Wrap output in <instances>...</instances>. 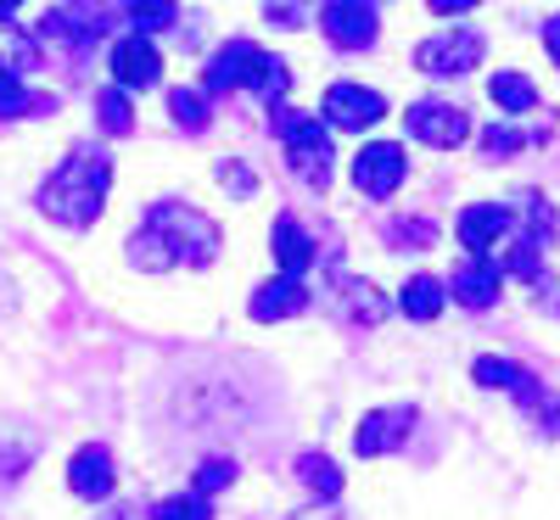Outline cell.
<instances>
[{
	"instance_id": "12",
	"label": "cell",
	"mask_w": 560,
	"mask_h": 520,
	"mask_svg": "<svg viewBox=\"0 0 560 520\" xmlns=\"http://www.w3.org/2000/svg\"><path fill=\"white\" fill-rule=\"evenodd\" d=\"M510 224H516V213L510 208H493V202H477V208H465L454 235H459V247L471 252V258H493V247L510 235Z\"/></svg>"
},
{
	"instance_id": "19",
	"label": "cell",
	"mask_w": 560,
	"mask_h": 520,
	"mask_svg": "<svg viewBox=\"0 0 560 520\" xmlns=\"http://www.w3.org/2000/svg\"><path fill=\"white\" fill-rule=\"evenodd\" d=\"M337 308H342V319H359V324L387 319V297L370 286V280H337Z\"/></svg>"
},
{
	"instance_id": "14",
	"label": "cell",
	"mask_w": 560,
	"mask_h": 520,
	"mask_svg": "<svg viewBox=\"0 0 560 520\" xmlns=\"http://www.w3.org/2000/svg\"><path fill=\"white\" fill-rule=\"evenodd\" d=\"M158 73H163V57H158V45L152 39H140V34H124L118 45H113V84L124 90H147V84H158Z\"/></svg>"
},
{
	"instance_id": "11",
	"label": "cell",
	"mask_w": 560,
	"mask_h": 520,
	"mask_svg": "<svg viewBox=\"0 0 560 520\" xmlns=\"http://www.w3.org/2000/svg\"><path fill=\"white\" fill-rule=\"evenodd\" d=\"M319 28L331 45H342V51H364V45H376V7L331 0V7H319Z\"/></svg>"
},
{
	"instance_id": "7",
	"label": "cell",
	"mask_w": 560,
	"mask_h": 520,
	"mask_svg": "<svg viewBox=\"0 0 560 520\" xmlns=\"http://www.w3.org/2000/svg\"><path fill=\"white\" fill-rule=\"evenodd\" d=\"M415 432V409L409 403H387V409H370L359 419V432H353V453L359 459H382L393 448H404Z\"/></svg>"
},
{
	"instance_id": "27",
	"label": "cell",
	"mask_w": 560,
	"mask_h": 520,
	"mask_svg": "<svg viewBox=\"0 0 560 520\" xmlns=\"http://www.w3.org/2000/svg\"><path fill=\"white\" fill-rule=\"evenodd\" d=\"M129 23H135L140 39H152V28H168V23H174V7H168V0H135Z\"/></svg>"
},
{
	"instance_id": "22",
	"label": "cell",
	"mask_w": 560,
	"mask_h": 520,
	"mask_svg": "<svg viewBox=\"0 0 560 520\" xmlns=\"http://www.w3.org/2000/svg\"><path fill=\"white\" fill-rule=\"evenodd\" d=\"M247 90H258V96L269 102V113L280 107V102H287V90H292V73H287V62H280V57H258V68H253V79H247Z\"/></svg>"
},
{
	"instance_id": "32",
	"label": "cell",
	"mask_w": 560,
	"mask_h": 520,
	"mask_svg": "<svg viewBox=\"0 0 560 520\" xmlns=\"http://www.w3.org/2000/svg\"><path fill=\"white\" fill-rule=\"evenodd\" d=\"M393 241H415V247H427L432 241V224H387Z\"/></svg>"
},
{
	"instance_id": "31",
	"label": "cell",
	"mask_w": 560,
	"mask_h": 520,
	"mask_svg": "<svg viewBox=\"0 0 560 520\" xmlns=\"http://www.w3.org/2000/svg\"><path fill=\"white\" fill-rule=\"evenodd\" d=\"M516 146H522L516 129H504V123H488V129H482V152H488V157H510Z\"/></svg>"
},
{
	"instance_id": "36",
	"label": "cell",
	"mask_w": 560,
	"mask_h": 520,
	"mask_svg": "<svg viewBox=\"0 0 560 520\" xmlns=\"http://www.w3.org/2000/svg\"><path fill=\"white\" fill-rule=\"evenodd\" d=\"M107 520H129V515H107Z\"/></svg>"
},
{
	"instance_id": "28",
	"label": "cell",
	"mask_w": 560,
	"mask_h": 520,
	"mask_svg": "<svg viewBox=\"0 0 560 520\" xmlns=\"http://www.w3.org/2000/svg\"><path fill=\"white\" fill-rule=\"evenodd\" d=\"M152 520H213V504L197 498V493H185V498H163L152 509Z\"/></svg>"
},
{
	"instance_id": "35",
	"label": "cell",
	"mask_w": 560,
	"mask_h": 520,
	"mask_svg": "<svg viewBox=\"0 0 560 520\" xmlns=\"http://www.w3.org/2000/svg\"><path fill=\"white\" fill-rule=\"evenodd\" d=\"M432 12L438 17H459V12H471V0H432Z\"/></svg>"
},
{
	"instance_id": "8",
	"label": "cell",
	"mask_w": 560,
	"mask_h": 520,
	"mask_svg": "<svg viewBox=\"0 0 560 520\" xmlns=\"http://www.w3.org/2000/svg\"><path fill=\"white\" fill-rule=\"evenodd\" d=\"M387 118V102L376 96V90H364V84H331L325 90V107H319V123H331V129H370V123H382Z\"/></svg>"
},
{
	"instance_id": "5",
	"label": "cell",
	"mask_w": 560,
	"mask_h": 520,
	"mask_svg": "<svg viewBox=\"0 0 560 520\" xmlns=\"http://www.w3.org/2000/svg\"><path fill=\"white\" fill-rule=\"evenodd\" d=\"M471 375H477V387H488V392H510L522 409H533V414H544V419H555V414H560V398H555V392H538L533 369L510 364V358H477V364H471Z\"/></svg>"
},
{
	"instance_id": "23",
	"label": "cell",
	"mask_w": 560,
	"mask_h": 520,
	"mask_svg": "<svg viewBox=\"0 0 560 520\" xmlns=\"http://www.w3.org/2000/svg\"><path fill=\"white\" fill-rule=\"evenodd\" d=\"M168 113H174V129H185V134H202L208 129V96H202V90H191V84L168 90Z\"/></svg>"
},
{
	"instance_id": "4",
	"label": "cell",
	"mask_w": 560,
	"mask_h": 520,
	"mask_svg": "<svg viewBox=\"0 0 560 520\" xmlns=\"http://www.w3.org/2000/svg\"><path fill=\"white\" fill-rule=\"evenodd\" d=\"M477 62H482V34L477 28H443L432 39H420V51H415V68L427 79H459Z\"/></svg>"
},
{
	"instance_id": "20",
	"label": "cell",
	"mask_w": 560,
	"mask_h": 520,
	"mask_svg": "<svg viewBox=\"0 0 560 520\" xmlns=\"http://www.w3.org/2000/svg\"><path fill=\"white\" fill-rule=\"evenodd\" d=\"M298 482H303L314 498H325V504L342 498V470H337V459H325V453H303V459H298Z\"/></svg>"
},
{
	"instance_id": "34",
	"label": "cell",
	"mask_w": 560,
	"mask_h": 520,
	"mask_svg": "<svg viewBox=\"0 0 560 520\" xmlns=\"http://www.w3.org/2000/svg\"><path fill=\"white\" fill-rule=\"evenodd\" d=\"M544 45H549V57H555V68H560V12L544 23Z\"/></svg>"
},
{
	"instance_id": "25",
	"label": "cell",
	"mask_w": 560,
	"mask_h": 520,
	"mask_svg": "<svg viewBox=\"0 0 560 520\" xmlns=\"http://www.w3.org/2000/svg\"><path fill=\"white\" fill-rule=\"evenodd\" d=\"M488 90H493V102H499L504 113H533V107H538V90H533L522 73H493Z\"/></svg>"
},
{
	"instance_id": "17",
	"label": "cell",
	"mask_w": 560,
	"mask_h": 520,
	"mask_svg": "<svg viewBox=\"0 0 560 520\" xmlns=\"http://www.w3.org/2000/svg\"><path fill=\"white\" fill-rule=\"evenodd\" d=\"M68 487H73L79 498H90V504L113 498V453H107L102 442L79 448V453H73V464H68Z\"/></svg>"
},
{
	"instance_id": "1",
	"label": "cell",
	"mask_w": 560,
	"mask_h": 520,
	"mask_svg": "<svg viewBox=\"0 0 560 520\" xmlns=\"http://www.w3.org/2000/svg\"><path fill=\"white\" fill-rule=\"evenodd\" d=\"M219 224L208 213H197L191 202H152L147 218H140V229L129 235V263L135 269H147V274H163L174 263H213L219 252Z\"/></svg>"
},
{
	"instance_id": "10",
	"label": "cell",
	"mask_w": 560,
	"mask_h": 520,
	"mask_svg": "<svg viewBox=\"0 0 560 520\" xmlns=\"http://www.w3.org/2000/svg\"><path fill=\"white\" fill-rule=\"evenodd\" d=\"M45 45H57V51L68 57H84V51H96V39H102V12H90V7H51L39 23Z\"/></svg>"
},
{
	"instance_id": "30",
	"label": "cell",
	"mask_w": 560,
	"mask_h": 520,
	"mask_svg": "<svg viewBox=\"0 0 560 520\" xmlns=\"http://www.w3.org/2000/svg\"><path fill=\"white\" fill-rule=\"evenodd\" d=\"M219 185H224L230 197H253V191H258V179H253V174H247V163H236V157L219 163Z\"/></svg>"
},
{
	"instance_id": "26",
	"label": "cell",
	"mask_w": 560,
	"mask_h": 520,
	"mask_svg": "<svg viewBox=\"0 0 560 520\" xmlns=\"http://www.w3.org/2000/svg\"><path fill=\"white\" fill-rule=\"evenodd\" d=\"M96 113H102V129L107 134H129L135 129V107H129V96H124L118 84H107L102 96H96Z\"/></svg>"
},
{
	"instance_id": "24",
	"label": "cell",
	"mask_w": 560,
	"mask_h": 520,
	"mask_svg": "<svg viewBox=\"0 0 560 520\" xmlns=\"http://www.w3.org/2000/svg\"><path fill=\"white\" fill-rule=\"evenodd\" d=\"M39 107H51L39 90H28L18 73H0V118H23V113H39Z\"/></svg>"
},
{
	"instance_id": "21",
	"label": "cell",
	"mask_w": 560,
	"mask_h": 520,
	"mask_svg": "<svg viewBox=\"0 0 560 520\" xmlns=\"http://www.w3.org/2000/svg\"><path fill=\"white\" fill-rule=\"evenodd\" d=\"M398 303H404V314H409V319H438V314H443V303H448V286H443L438 274H415L409 286H404V297H398Z\"/></svg>"
},
{
	"instance_id": "2",
	"label": "cell",
	"mask_w": 560,
	"mask_h": 520,
	"mask_svg": "<svg viewBox=\"0 0 560 520\" xmlns=\"http://www.w3.org/2000/svg\"><path fill=\"white\" fill-rule=\"evenodd\" d=\"M113 191V163L102 152H73L68 163H57L39 185V213L62 224V229H90L107 208Z\"/></svg>"
},
{
	"instance_id": "9",
	"label": "cell",
	"mask_w": 560,
	"mask_h": 520,
	"mask_svg": "<svg viewBox=\"0 0 560 520\" xmlns=\"http://www.w3.org/2000/svg\"><path fill=\"white\" fill-rule=\"evenodd\" d=\"M404 123H409L415 140H427V146H438V152L465 146V140H471V118H465L459 107H448V102H415L404 113Z\"/></svg>"
},
{
	"instance_id": "6",
	"label": "cell",
	"mask_w": 560,
	"mask_h": 520,
	"mask_svg": "<svg viewBox=\"0 0 560 520\" xmlns=\"http://www.w3.org/2000/svg\"><path fill=\"white\" fill-rule=\"evenodd\" d=\"M404 168H409V157H404L398 140H370V146H359V157H353V185L364 197L387 202L404 185Z\"/></svg>"
},
{
	"instance_id": "16",
	"label": "cell",
	"mask_w": 560,
	"mask_h": 520,
	"mask_svg": "<svg viewBox=\"0 0 560 520\" xmlns=\"http://www.w3.org/2000/svg\"><path fill=\"white\" fill-rule=\"evenodd\" d=\"M308 303H314V297H308V286H303V280L275 274V280H264V286L253 292L247 314H253L258 324H275V319H292V314H303Z\"/></svg>"
},
{
	"instance_id": "29",
	"label": "cell",
	"mask_w": 560,
	"mask_h": 520,
	"mask_svg": "<svg viewBox=\"0 0 560 520\" xmlns=\"http://www.w3.org/2000/svg\"><path fill=\"white\" fill-rule=\"evenodd\" d=\"M230 482H236V464H230V459H202V464H197V498H213V493H224Z\"/></svg>"
},
{
	"instance_id": "13",
	"label": "cell",
	"mask_w": 560,
	"mask_h": 520,
	"mask_svg": "<svg viewBox=\"0 0 560 520\" xmlns=\"http://www.w3.org/2000/svg\"><path fill=\"white\" fill-rule=\"evenodd\" d=\"M258 45L253 39H230V45H219V51L208 57V79H202V96H230V90H242L247 79H253V68H258Z\"/></svg>"
},
{
	"instance_id": "33",
	"label": "cell",
	"mask_w": 560,
	"mask_h": 520,
	"mask_svg": "<svg viewBox=\"0 0 560 520\" xmlns=\"http://www.w3.org/2000/svg\"><path fill=\"white\" fill-rule=\"evenodd\" d=\"M292 520H353V515H342L337 504H314V509H298Z\"/></svg>"
},
{
	"instance_id": "18",
	"label": "cell",
	"mask_w": 560,
	"mask_h": 520,
	"mask_svg": "<svg viewBox=\"0 0 560 520\" xmlns=\"http://www.w3.org/2000/svg\"><path fill=\"white\" fill-rule=\"evenodd\" d=\"M275 258H280V274L287 280H303V269H314V241L303 235V224L292 213L275 218Z\"/></svg>"
},
{
	"instance_id": "15",
	"label": "cell",
	"mask_w": 560,
	"mask_h": 520,
	"mask_svg": "<svg viewBox=\"0 0 560 520\" xmlns=\"http://www.w3.org/2000/svg\"><path fill=\"white\" fill-rule=\"evenodd\" d=\"M499 286H504V269H499L493 258H465V263L454 269V280H448L454 303L471 308V314L493 308V303H499Z\"/></svg>"
},
{
	"instance_id": "3",
	"label": "cell",
	"mask_w": 560,
	"mask_h": 520,
	"mask_svg": "<svg viewBox=\"0 0 560 520\" xmlns=\"http://www.w3.org/2000/svg\"><path fill=\"white\" fill-rule=\"evenodd\" d=\"M269 129L280 134V146H287L292 174L319 191V185L331 179V129H325L319 118H308V113H292V107H275Z\"/></svg>"
}]
</instances>
